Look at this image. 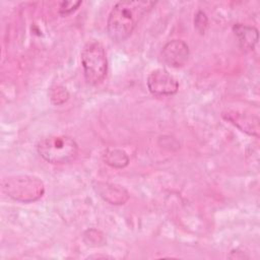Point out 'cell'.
<instances>
[{
  "mask_svg": "<svg viewBox=\"0 0 260 260\" xmlns=\"http://www.w3.org/2000/svg\"><path fill=\"white\" fill-rule=\"evenodd\" d=\"M155 5L152 1H120L111 10L107 31L113 42L128 39L140 19Z\"/></svg>",
  "mask_w": 260,
  "mask_h": 260,
  "instance_id": "6da1fadb",
  "label": "cell"
},
{
  "mask_svg": "<svg viewBox=\"0 0 260 260\" xmlns=\"http://www.w3.org/2000/svg\"><path fill=\"white\" fill-rule=\"evenodd\" d=\"M3 192L15 201L30 203L45 193L43 181L31 175H13L2 180Z\"/></svg>",
  "mask_w": 260,
  "mask_h": 260,
  "instance_id": "7a4b0ae2",
  "label": "cell"
},
{
  "mask_svg": "<svg viewBox=\"0 0 260 260\" xmlns=\"http://www.w3.org/2000/svg\"><path fill=\"white\" fill-rule=\"evenodd\" d=\"M38 153L50 164H67L75 159L78 153L76 141L66 135H52L43 138L37 145Z\"/></svg>",
  "mask_w": 260,
  "mask_h": 260,
  "instance_id": "3957f363",
  "label": "cell"
},
{
  "mask_svg": "<svg viewBox=\"0 0 260 260\" xmlns=\"http://www.w3.org/2000/svg\"><path fill=\"white\" fill-rule=\"evenodd\" d=\"M84 78L87 83L96 85L101 83L108 71V60L104 46L99 41H89L80 53Z\"/></svg>",
  "mask_w": 260,
  "mask_h": 260,
  "instance_id": "277c9868",
  "label": "cell"
},
{
  "mask_svg": "<svg viewBox=\"0 0 260 260\" xmlns=\"http://www.w3.org/2000/svg\"><path fill=\"white\" fill-rule=\"evenodd\" d=\"M146 83L149 91L156 96H170L179 89L178 80L162 68L152 70L147 76Z\"/></svg>",
  "mask_w": 260,
  "mask_h": 260,
  "instance_id": "5b68a950",
  "label": "cell"
},
{
  "mask_svg": "<svg viewBox=\"0 0 260 260\" xmlns=\"http://www.w3.org/2000/svg\"><path fill=\"white\" fill-rule=\"evenodd\" d=\"M189 58V47L182 40L168 42L161 50L162 61L174 68L183 66Z\"/></svg>",
  "mask_w": 260,
  "mask_h": 260,
  "instance_id": "8992f818",
  "label": "cell"
},
{
  "mask_svg": "<svg viewBox=\"0 0 260 260\" xmlns=\"http://www.w3.org/2000/svg\"><path fill=\"white\" fill-rule=\"evenodd\" d=\"M93 188L95 192L110 204H124L129 198L128 192L123 187L115 184L96 182Z\"/></svg>",
  "mask_w": 260,
  "mask_h": 260,
  "instance_id": "52a82bcc",
  "label": "cell"
},
{
  "mask_svg": "<svg viewBox=\"0 0 260 260\" xmlns=\"http://www.w3.org/2000/svg\"><path fill=\"white\" fill-rule=\"evenodd\" d=\"M233 30L237 36L240 46L243 50H253L258 41V30L253 26L237 23L233 26Z\"/></svg>",
  "mask_w": 260,
  "mask_h": 260,
  "instance_id": "ba28073f",
  "label": "cell"
},
{
  "mask_svg": "<svg viewBox=\"0 0 260 260\" xmlns=\"http://www.w3.org/2000/svg\"><path fill=\"white\" fill-rule=\"evenodd\" d=\"M226 120L231 121V123H233L234 125H236L239 129H241L242 131L250 134V135H254V136H258V131H259V126H258V119L253 121V117L246 115V114H239V113H228Z\"/></svg>",
  "mask_w": 260,
  "mask_h": 260,
  "instance_id": "9c48e42d",
  "label": "cell"
},
{
  "mask_svg": "<svg viewBox=\"0 0 260 260\" xmlns=\"http://www.w3.org/2000/svg\"><path fill=\"white\" fill-rule=\"evenodd\" d=\"M104 160L107 165L111 166L112 168L122 169L128 166L129 156L122 149H107L104 154Z\"/></svg>",
  "mask_w": 260,
  "mask_h": 260,
  "instance_id": "30bf717a",
  "label": "cell"
},
{
  "mask_svg": "<svg viewBox=\"0 0 260 260\" xmlns=\"http://www.w3.org/2000/svg\"><path fill=\"white\" fill-rule=\"evenodd\" d=\"M50 99L54 105H62L69 99V92L61 85H56L50 88Z\"/></svg>",
  "mask_w": 260,
  "mask_h": 260,
  "instance_id": "8fae6325",
  "label": "cell"
},
{
  "mask_svg": "<svg viewBox=\"0 0 260 260\" xmlns=\"http://www.w3.org/2000/svg\"><path fill=\"white\" fill-rule=\"evenodd\" d=\"M208 25V18L203 11H198L194 17V27L200 34L203 35Z\"/></svg>",
  "mask_w": 260,
  "mask_h": 260,
  "instance_id": "7c38bea8",
  "label": "cell"
},
{
  "mask_svg": "<svg viewBox=\"0 0 260 260\" xmlns=\"http://www.w3.org/2000/svg\"><path fill=\"white\" fill-rule=\"evenodd\" d=\"M81 4V1H62L59 5V13L62 16L68 15L75 11Z\"/></svg>",
  "mask_w": 260,
  "mask_h": 260,
  "instance_id": "4fadbf2b",
  "label": "cell"
}]
</instances>
